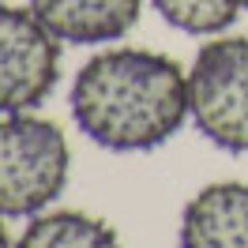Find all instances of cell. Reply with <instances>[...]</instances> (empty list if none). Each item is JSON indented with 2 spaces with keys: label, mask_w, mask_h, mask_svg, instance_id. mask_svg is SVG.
<instances>
[{
  "label": "cell",
  "mask_w": 248,
  "mask_h": 248,
  "mask_svg": "<svg viewBox=\"0 0 248 248\" xmlns=\"http://www.w3.org/2000/svg\"><path fill=\"white\" fill-rule=\"evenodd\" d=\"M46 31L72 46L117 42L143 16V0H27Z\"/></svg>",
  "instance_id": "cell-5"
},
{
  "label": "cell",
  "mask_w": 248,
  "mask_h": 248,
  "mask_svg": "<svg viewBox=\"0 0 248 248\" xmlns=\"http://www.w3.org/2000/svg\"><path fill=\"white\" fill-rule=\"evenodd\" d=\"M72 151L53 121L0 117V218H34L68 185Z\"/></svg>",
  "instance_id": "cell-2"
},
{
  "label": "cell",
  "mask_w": 248,
  "mask_h": 248,
  "mask_svg": "<svg viewBox=\"0 0 248 248\" xmlns=\"http://www.w3.org/2000/svg\"><path fill=\"white\" fill-rule=\"evenodd\" d=\"M188 102L196 128L215 147L248 155V38H215L196 53Z\"/></svg>",
  "instance_id": "cell-3"
},
{
  "label": "cell",
  "mask_w": 248,
  "mask_h": 248,
  "mask_svg": "<svg viewBox=\"0 0 248 248\" xmlns=\"http://www.w3.org/2000/svg\"><path fill=\"white\" fill-rule=\"evenodd\" d=\"M72 117L91 143L136 155L170 143L192 117L188 76L155 49H106L79 68Z\"/></svg>",
  "instance_id": "cell-1"
},
{
  "label": "cell",
  "mask_w": 248,
  "mask_h": 248,
  "mask_svg": "<svg viewBox=\"0 0 248 248\" xmlns=\"http://www.w3.org/2000/svg\"><path fill=\"white\" fill-rule=\"evenodd\" d=\"M158 16L185 34H222L245 0H155Z\"/></svg>",
  "instance_id": "cell-8"
},
{
  "label": "cell",
  "mask_w": 248,
  "mask_h": 248,
  "mask_svg": "<svg viewBox=\"0 0 248 248\" xmlns=\"http://www.w3.org/2000/svg\"><path fill=\"white\" fill-rule=\"evenodd\" d=\"M245 8H248V0H245Z\"/></svg>",
  "instance_id": "cell-10"
},
{
  "label": "cell",
  "mask_w": 248,
  "mask_h": 248,
  "mask_svg": "<svg viewBox=\"0 0 248 248\" xmlns=\"http://www.w3.org/2000/svg\"><path fill=\"white\" fill-rule=\"evenodd\" d=\"M0 248H16V245H12V237H8V230H4V222H0Z\"/></svg>",
  "instance_id": "cell-9"
},
{
  "label": "cell",
  "mask_w": 248,
  "mask_h": 248,
  "mask_svg": "<svg viewBox=\"0 0 248 248\" xmlns=\"http://www.w3.org/2000/svg\"><path fill=\"white\" fill-rule=\"evenodd\" d=\"M181 248H248V185L200 188L181 215Z\"/></svg>",
  "instance_id": "cell-6"
},
{
  "label": "cell",
  "mask_w": 248,
  "mask_h": 248,
  "mask_svg": "<svg viewBox=\"0 0 248 248\" xmlns=\"http://www.w3.org/2000/svg\"><path fill=\"white\" fill-rule=\"evenodd\" d=\"M61 79V38L31 8L0 4V117L31 113Z\"/></svg>",
  "instance_id": "cell-4"
},
{
  "label": "cell",
  "mask_w": 248,
  "mask_h": 248,
  "mask_svg": "<svg viewBox=\"0 0 248 248\" xmlns=\"http://www.w3.org/2000/svg\"><path fill=\"white\" fill-rule=\"evenodd\" d=\"M16 248H124L117 230L83 211H42L27 222Z\"/></svg>",
  "instance_id": "cell-7"
}]
</instances>
